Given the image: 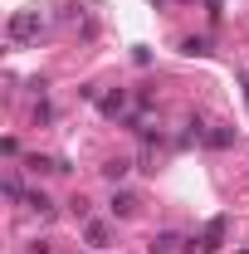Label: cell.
<instances>
[{
	"instance_id": "obj_10",
	"label": "cell",
	"mask_w": 249,
	"mask_h": 254,
	"mask_svg": "<svg viewBox=\"0 0 249 254\" xmlns=\"http://www.w3.org/2000/svg\"><path fill=\"white\" fill-rule=\"evenodd\" d=\"M127 171H132V161H108V166H103L108 181H127Z\"/></svg>"
},
{
	"instance_id": "obj_7",
	"label": "cell",
	"mask_w": 249,
	"mask_h": 254,
	"mask_svg": "<svg viewBox=\"0 0 249 254\" xmlns=\"http://www.w3.org/2000/svg\"><path fill=\"white\" fill-rule=\"evenodd\" d=\"M205 147H215V152L235 147V132H230V127H215V132H205Z\"/></svg>"
},
{
	"instance_id": "obj_6",
	"label": "cell",
	"mask_w": 249,
	"mask_h": 254,
	"mask_svg": "<svg viewBox=\"0 0 249 254\" xmlns=\"http://www.w3.org/2000/svg\"><path fill=\"white\" fill-rule=\"evenodd\" d=\"M176 250H181V235L176 230H161L152 245H147V254H176Z\"/></svg>"
},
{
	"instance_id": "obj_12",
	"label": "cell",
	"mask_w": 249,
	"mask_h": 254,
	"mask_svg": "<svg viewBox=\"0 0 249 254\" xmlns=\"http://www.w3.org/2000/svg\"><path fill=\"white\" fill-rule=\"evenodd\" d=\"M30 254H49V240H34V245H30Z\"/></svg>"
},
{
	"instance_id": "obj_11",
	"label": "cell",
	"mask_w": 249,
	"mask_h": 254,
	"mask_svg": "<svg viewBox=\"0 0 249 254\" xmlns=\"http://www.w3.org/2000/svg\"><path fill=\"white\" fill-rule=\"evenodd\" d=\"M5 200H25V186H20V176H10V181H5Z\"/></svg>"
},
{
	"instance_id": "obj_4",
	"label": "cell",
	"mask_w": 249,
	"mask_h": 254,
	"mask_svg": "<svg viewBox=\"0 0 249 254\" xmlns=\"http://www.w3.org/2000/svg\"><path fill=\"white\" fill-rule=\"evenodd\" d=\"M98 113H103V118H123L127 113V93L123 88H118V93H103L98 98Z\"/></svg>"
},
{
	"instance_id": "obj_3",
	"label": "cell",
	"mask_w": 249,
	"mask_h": 254,
	"mask_svg": "<svg viewBox=\"0 0 249 254\" xmlns=\"http://www.w3.org/2000/svg\"><path fill=\"white\" fill-rule=\"evenodd\" d=\"M108 210H113L118 220H132V215H137V195H132V190H113V205H108Z\"/></svg>"
},
{
	"instance_id": "obj_15",
	"label": "cell",
	"mask_w": 249,
	"mask_h": 254,
	"mask_svg": "<svg viewBox=\"0 0 249 254\" xmlns=\"http://www.w3.org/2000/svg\"><path fill=\"white\" fill-rule=\"evenodd\" d=\"M205 5H220V0H205Z\"/></svg>"
},
{
	"instance_id": "obj_1",
	"label": "cell",
	"mask_w": 249,
	"mask_h": 254,
	"mask_svg": "<svg viewBox=\"0 0 249 254\" xmlns=\"http://www.w3.org/2000/svg\"><path fill=\"white\" fill-rule=\"evenodd\" d=\"M39 34H44V15H39V10H15V15L5 20V44H10V49H25Z\"/></svg>"
},
{
	"instance_id": "obj_14",
	"label": "cell",
	"mask_w": 249,
	"mask_h": 254,
	"mask_svg": "<svg viewBox=\"0 0 249 254\" xmlns=\"http://www.w3.org/2000/svg\"><path fill=\"white\" fill-rule=\"evenodd\" d=\"M152 5H171V0H152Z\"/></svg>"
},
{
	"instance_id": "obj_2",
	"label": "cell",
	"mask_w": 249,
	"mask_h": 254,
	"mask_svg": "<svg viewBox=\"0 0 249 254\" xmlns=\"http://www.w3.org/2000/svg\"><path fill=\"white\" fill-rule=\"evenodd\" d=\"M225 235H230V215H215V220H205V225H200V235L190 240L186 250H200V254H215V250H225Z\"/></svg>"
},
{
	"instance_id": "obj_5",
	"label": "cell",
	"mask_w": 249,
	"mask_h": 254,
	"mask_svg": "<svg viewBox=\"0 0 249 254\" xmlns=\"http://www.w3.org/2000/svg\"><path fill=\"white\" fill-rule=\"evenodd\" d=\"M83 240H88L93 250H108V240H113V230H108L103 220H88V225H83Z\"/></svg>"
},
{
	"instance_id": "obj_9",
	"label": "cell",
	"mask_w": 249,
	"mask_h": 254,
	"mask_svg": "<svg viewBox=\"0 0 249 254\" xmlns=\"http://www.w3.org/2000/svg\"><path fill=\"white\" fill-rule=\"evenodd\" d=\"M25 205H30V210H39V215H54V200H49L44 190H30V195H25Z\"/></svg>"
},
{
	"instance_id": "obj_13",
	"label": "cell",
	"mask_w": 249,
	"mask_h": 254,
	"mask_svg": "<svg viewBox=\"0 0 249 254\" xmlns=\"http://www.w3.org/2000/svg\"><path fill=\"white\" fill-rule=\"evenodd\" d=\"M245 103H249V78H245Z\"/></svg>"
},
{
	"instance_id": "obj_8",
	"label": "cell",
	"mask_w": 249,
	"mask_h": 254,
	"mask_svg": "<svg viewBox=\"0 0 249 254\" xmlns=\"http://www.w3.org/2000/svg\"><path fill=\"white\" fill-rule=\"evenodd\" d=\"M181 49L186 54H210L215 44H210V34H190V39H181Z\"/></svg>"
}]
</instances>
